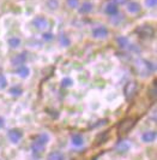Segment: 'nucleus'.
I'll return each instance as SVG.
<instances>
[{"label":"nucleus","instance_id":"1","mask_svg":"<svg viewBox=\"0 0 157 160\" xmlns=\"http://www.w3.org/2000/svg\"><path fill=\"white\" fill-rule=\"evenodd\" d=\"M48 142H49V135L47 132H42V134L36 135L31 142V152L35 155H40L41 153H43L45 147L47 146Z\"/></svg>","mask_w":157,"mask_h":160},{"label":"nucleus","instance_id":"2","mask_svg":"<svg viewBox=\"0 0 157 160\" xmlns=\"http://www.w3.org/2000/svg\"><path fill=\"white\" fill-rule=\"evenodd\" d=\"M134 68L137 73L141 77H148L155 71V65L146 59H137L134 62Z\"/></svg>","mask_w":157,"mask_h":160},{"label":"nucleus","instance_id":"3","mask_svg":"<svg viewBox=\"0 0 157 160\" xmlns=\"http://www.w3.org/2000/svg\"><path fill=\"white\" fill-rule=\"evenodd\" d=\"M134 32H137L140 38H152L155 35V29L152 25H149V24H143V25H139L136 28Z\"/></svg>","mask_w":157,"mask_h":160},{"label":"nucleus","instance_id":"4","mask_svg":"<svg viewBox=\"0 0 157 160\" xmlns=\"http://www.w3.org/2000/svg\"><path fill=\"white\" fill-rule=\"evenodd\" d=\"M138 90V84L136 81H131L128 83H126L125 88H124V94H125L126 100H132Z\"/></svg>","mask_w":157,"mask_h":160},{"label":"nucleus","instance_id":"5","mask_svg":"<svg viewBox=\"0 0 157 160\" xmlns=\"http://www.w3.org/2000/svg\"><path fill=\"white\" fill-rule=\"evenodd\" d=\"M136 124V119L134 118H125L120 124H119V134H125L127 131H130L133 128Z\"/></svg>","mask_w":157,"mask_h":160},{"label":"nucleus","instance_id":"6","mask_svg":"<svg viewBox=\"0 0 157 160\" xmlns=\"http://www.w3.org/2000/svg\"><path fill=\"white\" fill-rule=\"evenodd\" d=\"M7 137H8V140H10L11 143L17 144V143H19V141L22 140L23 134H22V131H21L19 129H12V130L8 131Z\"/></svg>","mask_w":157,"mask_h":160},{"label":"nucleus","instance_id":"7","mask_svg":"<svg viewBox=\"0 0 157 160\" xmlns=\"http://www.w3.org/2000/svg\"><path fill=\"white\" fill-rule=\"evenodd\" d=\"M108 34L109 32H108L107 27H104V25H98L93 29V36L95 39H106L108 36Z\"/></svg>","mask_w":157,"mask_h":160},{"label":"nucleus","instance_id":"8","mask_svg":"<svg viewBox=\"0 0 157 160\" xmlns=\"http://www.w3.org/2000/svg\"><path fill=\"white\" fill-rule=\"evenodd\" d=\"M32 24H34L35 28L43 30V29H46L48 27V19L43 16H37L32 19Z\"/></svg>","mask_w":157,"mask_h":160},{"label":"nucleus","instance_id":"9","mask_svg":"<svg viewBox=\"0 0 157 160\" xmlns=\"http://www.w3.org/2000/svg\"><path fill=\"white\" fill-rule=\"evenodd\" d=\"M130 148H131V144L128 143L127 141H119L118 143H117V146H115V151L118 153H120V154H125V153H127L128 151H130Z\"/></svg>","mask_w":157,"mask_h":160},{"label":"nucleus","instance_id":"10","mask_svg":"<svg viewBox=\"0 0 157 160\" xmlns=\"http://www.w3.org/2000/svg\"><path fill=\"white\" fill-rule=\"evenodd\" d=\"M155 140H156V132L154 130H148V131L143 132V135H141V141L145 143H151Z\"/></svg>","mask_w":157,"mask_h":160},{"label":"nucleus","instance_id":"11","mask_svg":"<svg viewBox=\"0 0 157 160\" xmlns=\"http://www.w3.org/2000/svg\"><path fill=\"white\" fill-rule=\"evenodd\" d=\"M25 60H26V53H19L11 59V64L13 66H21V65H24Z\"/></svg>","mask_w":157,"mask_h":160},{"label":"nucleus","instance_id":"12","mask_svg":"<svg viewBox=\"0 0 157 160\" xmlns=\"http://www.w3.org/2000/svg\"><path fill=\"white\" fill-rule=\"evenodd\" d=\"M71 143H72V146L79 148V147H82L84 144V137L82 136L80 134H74V135L71 136Z\"/></svg>","mask_w":157,"mask_h":160},{"label":"nucleus","instance_id":"13","mask_svg":"<svg viewBox=\"0 0 157 160\" xmlns=\"http://www.w3.org/2000/svg\"><path fill=\"white\" fill-rule=\"evenodd\" d=\"M16 73L21 78H26V77H29V75H30V69H29L26 65H21V66H18Z\"/></svg>","mask_w":157,"mask_h":160},{"label":"nucleus","instance_id":"14","mask_svg":"<svg viewBox=\"0 0 157 160\" xmlns=\"http://www.w3.org/2000/svg\"><path fill=\"white\" fill-rule=\"evenodd\" d=\"M93 8H94L93 4H91V2H88V1H85V2H83V4L79 6L78 12L80 13V15H87V13H90V12L93 11Z\"/></svg>","mask_w":157,"mask_h":160},{"label":"nucleus","instance_id":"15","mask_svg":"<svg viewBox=\"0 0 157 160\" xmlns=\"http://www.w3.org/2000/svg\"><path fill=\"white\" fill-rule=\"evenodd\" d=\"M104 11H106V13L110 17L114 16V15H117V13H119L118 6H117V4H114V2L107 4V6H106V8H104Z\"/></svg>","mask_w":157,"mask_h":160},{"label":"nucleus","instance_id":"16","mask_svg":"<svg viewBox=\"0 0 157 160\" xmlns=\"http://www.w3.org/2000/svg\"><path fill=\"white\" fill-rule=\"evenodd\" d=\"M47 160H65V155L60 151H53L47 155Z\"/></svg>","mask_w":157,"mask_h":160},{"label":"nucleus","instance_id":"17","mask_svg":"<svg viewBox=\"0 0 157 160\" xmlns=\"http://www.w3.org/2000/svg\"><path fill=\"white\" fill-rule=\"evenodd\" d=\"M127 11L130 13H138L140 11V5L137 1H130L127 5Z\"/></svg>","mask_w":157,"mask_h":160},{"label":"nucleus","instance_id":"18","mask_svg":"<svg viewBox=\"0 0 157 160\" xmlns=\"http://www.w3.org/2000/svg\"><path fill=\"white\" fill-rule=\"evenodd\" d=\"M59 43H60V46H63V47H69L71 45L70 38H69L66 34H60V35H59Z\"/></svg>","mask_w":157,"mask_h":160},{"label":"nucleus","instance_id":"19","mask_svg":"<svg viewBox=\"0 0 157 160\" xmlns=\"http://www.w3.org/2000/svg\"><path fill=\"white\" fill-rule=\"evenodd\" d=\"M117 43L120 48H127V46L130 45V41L126 36H119L117 38Z\"/></svg>","mask_w":157,"mask_h":160},{"label":"nucleus","instance_id":"20","mask_svg":"<svg viewBox=\"0 0 157 160\" xmlns=\"http://www.w3.org/2000/svg\"><path fill=\"white\" fill-rule=\"evenodd\" d=\"M7 43L10 45V47L11 48H18L19 46H21V39L17 38V36H12V38L8 39Z\"/></svg>","mask_w":157,"mask_h":160},{"label":"nucleus","instance_id":"21","mask_svg":"<svg viewBox=\"0 0 157 160\" xmlns=\"http://www.w3.org/2000/svg\"><path fill=\"white\" fill-rule=\"evenodd\" d=\"M8 93L12 96H21L23 94V89L21 88L19 86H15V87H11V88H10Z\"/></svg>","mask_w":157,"mask_h":160},{"label":"nucleus","instance_id":"22","mask_svg":"<svg viewBox=\"0 0 157 160\" xmlns=\"http://www.w3.org/2000/svg\"><path fill=\"white\" fill-rule=\"evenodd\" d=\"M73 86V80L70 78V77H65L61 80V87L64 88H69V87H72Z\"/></svg>","mask_w":157,"mask_h":160},{"label":"nucleus","instance_id":"23","mask_svg":"<svg viewBox=\"0 0 157 160\" xmlns=\"http://www.w3.org/2000/svg\"><path fill=\"white\" fill-rule=\"evenodd\" d=\"M46 5L50 10H56L58 6H59V2H58V0H47L46 1Z\"/></svg>","mask_w":157,"mask_h":160},{"label":"nucleus","instance_id":"24","mask_svg":"<svg viewBox=\"0 0 157 160\" xmlns=\"http://www.w3.org/2000/svg\"><path fill=\"white\" fill-rule=\"evenodd\" d=\"M122 21H124V15H121V13H117V15L112 16V22L114 24H119Z\"/></svg>","mask_w":157,"mask_h":160},{"label":"nucleus","instance_id":"25","mask_svg":"<svg viewBox=\"0 0 157 160\" xmlns=\"http://www.w3.org/2000/svg\"><path fill=\"white\" fill-rule=\"evenodd\" d=\"M149 95L152 100L156 99V81L152 82V87H151V89L149 90Z\"/></svg>","mask_w":157,"mask_h":160},{"label":"nucleus","instance_id":"26","mask_svg":"<svg viewBox=\"0 0 157 160\" xmlns=\"http://www.w3.org/2000/svg\"><path fill=\"white\" fill-rule=\"evenodd\" d=\"M66 4L70 8H76L79 6V0H66Z\"/></svg>","mask_w":157,"mask_h":160},{"label":"nucleus","instance_id":"27","mask_svg":"<svg viewBox=\"0 0 157 160\" xmlns=\"http://www.w3.org/2000/svg\"><path fill=\"white\" fill-rule=\"evenodd\" d=\"M6 86H7V80H6V77H5L4 75H0V90L5 89Z\"/></svg>","mask_w":157,"mask_h":160},{"label":"nucleus","instance_id":"28","mask_svg":"<svg viewBox=\"0 0 157 160\" xmlns=\"http://www.w3.org/2000/svg\"><path fill=\"white\" fill-rule=\"evenodd\" d=\"M54 39V35L52 32H43L42 34V40L43 41H52Z\"/></svg>","mask_w":157,"mask_h":160},{"label":"nucleus","instance_id":"29","mask_svg":"<svg viewBox=\"0 0 157 160\" xmlns=\"http://www.w3.org/2000/svg\"><path fill=\"white\" fill-rule=\"evenodd\" d=\"M127 48H128L131 52H136V53H139V52H140V48L138 47V46H136V45H132V43H130V45L127 46Z\"/></svg>","mask_w":157,"mask_h":160},{"label":"nucleus","instance_id":"30","mask_svg":"<svg viewBox=\"0 0 157 160\" xmlns=\"http://www.w3.org/2000/svg\"><path fill=\"white\" fill-rule=\"evenodd\" d=\"M157 4V0H145V5L148 8H155Z\"/></svg>","mask_w":157,"mask_h":160},{"label":"nucleus","instance_id":"31","mask_svg":"<svg viewBox=\"0 0 157 160\" xmlns=\"http://www.w3.org/2000/svg\"><path fill=\"white\" fill-rule=\"evenodd\" d=\"M114 1H115L114 4H117V5H122V4L127 2V0H114Z\"/></svg>","mask_w":157,"mask_h":160},{"label":"nucleus","instance_id":"32","mask_svg":"<svg viewBox=\"0 0 157 160\" xmlns=\"http://www.w3.org/2000/svg\"><path fill=\"white\" fill-rule=\"evenodd\" d=\"M4 125H5V119L2 117H0V129L4 128Z\"/></svg>","mask_w":157,"mask_h":160}]
</instances>
